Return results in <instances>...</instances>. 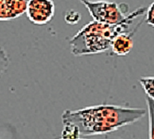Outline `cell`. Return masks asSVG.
<instances>
[{
    "label": "cell",
    "mask_w": 154,
    "mask_h": 139,
    "mask_svg": "<svg viewBox=\"0 0 154 139\" xmlns=\"http://www.w3.org/2000/svg\"><path fill=\"white\" fill-rule=\"evenodd\" d=\"M146 115V110L118 105H97L84 109L66 110L62 123H72L81 135L91 136L112 133L124 126L135 123Z\"/></svg>",
    "instance_id": "1"
},
{
    "label": "cell",
    "mask_w": 154,
    "mask_h": 139,
    "mask_svg": "<svg viewBox=\"0 0 154 139\" xmlns=\"http://www.w3.org/2000/svg\"><path fill=\"white\" fill-rule=\"evenodd\" d=\"M147 8L140 7L129 13L122 23L109 25L92 20L83 26L70 40L71 52L76 57L97 54L111 48L113 39L122 33H128L130 25L145 14Z\"/></svg>",
    "instance_id": "2"
},
{
    "label": "cell",
    "mask_w": 154,
    "mask_h": 139,
    "mask_svg": "<svg viewBox=\"0 0 154 139\" xmlns=\"http://www.w3.org/2000/svg\"><path fill=\"white\" fill-rule=\"evenodd\" d=\"M88 10L94 20L98 23L117 25L122 23L129 15L127 4L108 1V0H80Z\"/></svg>",
    "instance_id": "3"
},
{
    "label": "cell",
    "mask_w": 154,
    "mask_h": 139,
    "mask_svg": "<svg viewBox=\"0 0 154 139\" xmlns=\"http://www.w3.org/2000/svg\"><path fill=\"white\" fill-rule=\"evenodd\" d=\"M26 16L35 25H46L53 19L55 4L53 0H30Z\"/></svg>",
    "instance_id": "4"
},
{
    "label": "cell",
    "mask_w": 154,
    "mask_h": 139,
    "mask_svg": "<svg viewBox=\"0 0 154 139\" xmlns=\"http://www.w3.org/2000/svg\"><path fill=\"white\" fill-rule=\"evenodd\" d=\"M30 0H0V20H12L26 13Z\"/></svg>",
    "instance_id": "5"
},
{
    "label": "cell",
    "mask_w": 154,
    "mask_h": 139,
    "mask_svg": "<svg viewBox=\"0 0 154 139\" xmlns=\"http://www.w3.org/2000/svg\"><path fill=\"white\" fill-rule=\"evenodd\" d=\"M134 42L132 38V34L130 35L128 33H122L113 39L111 46V50L113 54L123 57L126 56L132 50Z\"/></svg>",
    "instance_id": "6"
},
{
    "label": "cell",
    "mask_w": 154,
    "mask_h": 139,
    "mask_svg": "<svg viewBox=\"0 0 154 139\" xmlns=\"http://www.w3.org/2000/svg\"><path fill=\"white\" fill-rule=\"evenodd\" d=\"M80 130L76 125L72 123H63V129L61 137L65 139H77L80 138Z\"/></svg>",
    "instance_id": "7"
},
{
    "label": "cell",
    "mask_w": 154,
    "mask_h": 139,
    "mask_svg": "<svg viewBox=\"0 0 154 139\" xmlns=\"http://www.w3.org/2000/svg\"><path fill=\"white\" fill-rule=\"evenodd\" d=\"M139 83L142 88L144 89L147 97L154 100V76L141 77L139 79Z\"/></svg>",
    "instance_id": "8"
},
{
    "label": "cell",
    "mask_w": 154,
    "mask_h": 139,
    "mask_svg": "<svg viewBox=\"0 0 154 139\" xmlns=\"http://www.w3.org/2000/svg\"><path fill=\"white\" fill-rule=\"evenodd\" d=\"M146 101L149 116V139H154V100L147 97Z\"/></svg>",
    "instance_id": "9"
},
{
    "label": "cell",
    "mask_w": 154,
    "mask_h": 139,
    "mask_svg": "<svg viewBox=\"0 0 154 139\" xmlns=\"http://www.w3.org/2000/svg\"><path fill=\"white\" fill-rule=\"evenodd\" d=\"M80 18H81V15L73 9H71V10H69V11L66 12L65 17H64L66 23H67L68 24H71V25L76 24L79 21Z\"/></svg>",
    "instance_id": "10"
},
{
    "label": "cell",
    "mask_w": 154,
    "mask_h": 139,
    "mask_svg": "<svg viewBox=\"0 0 154 139\" xmlns=\"http://www.w3.org/2000/svg\"><path fill=\"white\" fill-rule=\"evenodd\" d=\"M146 23L149 24L151 27H154V2L149 5V7L147 8L146 11V17H145Z\"/></svg>",
    "instance_id": "11"
},
{
    "label": "cell",
    "mask_w": 154,
    "mask_h": 139,
    "mask_svg": "<svg viewBox=\"0 0 154 139\" xmlns=\"http://www.w3.org/2000/svg\"><path fill=\"white\" fill-rule=\"evenodd\" d=\"M60 139H65V138H62V137H61V138H60ZM77 139H85V138H77Z\"/></svg>",
    "instance_id": "12"
}]
</instances>
